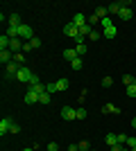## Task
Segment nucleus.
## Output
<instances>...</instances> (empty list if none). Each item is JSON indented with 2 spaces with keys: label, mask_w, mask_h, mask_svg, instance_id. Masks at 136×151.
Here are the masks:
<instances>
[{
  "label": "nucleus",
  "mask_w": 136,
  "mask_h": 151,
  "mask_svg": "<svg viewBox=\"0 0 136 151\" xmlns=\"http://www.w3.org/2000/svg\"><path fill=\"white\" fill-rule=\"evenodd\" d=\"M48 86V93H61V90H68V86H71V81L68 79H59V81H55V83H45Z\"/></svg>",
  "instance_id": "obj_1"
},
{
  "label": "nucleus",
  "mask_w": 136,
  "mask_h": 151,
  "mask_svg": "<svg viewBox=\"0 0 136 151\" xmlns=\"http://www.w3.org/2000/svg\"><path fill=\"white\" fill-rule=\"evenodd\" d=\"M18 38H23L25 43H30V41L34 38V29L30 25H20L18 27Z\"/></svg>",
  "instance_id": "obj_2"
},
{
  "label": "nucleus",
  "mask_w": 136,
  "mask_h": 151,
  "mask_svg": "<svg viewBox=\"0 0 136 151\" xmlns=\"http://www.w3.org/2000/svg\"><path fill=\"white\" fill-rule=\"evenodd\" d=\"M32 77H34L32 70L25 68V65H20V70H18V75H16V79H18V81H23V83H30V81H32Z\"/></svg>",
  "instance_id": "obj_3"
},
{
  "label": "nucleus",
  "mask_w": 136,
  "mask_h": 151,
  "mask_svg": "<svg viewBox=\"0 0 136 151\" xmlns=\"http://www.w3.org/2000/svg\"><path fill=\"white\" fill-rule=\"evenodd\" d=\"M64 34H66V36H71V38H75V41H77V38H79V27H77V25H75V23L71 20L68 25H64Z\"/></svg>",
  "instance_id": "obj_4"
},
{
  "label": "nucleus",
  "mask_w": 136,
  "mask_h": 151,
  "mask_svg": "<svg viewBox=\"0 0 136 151\" xmlns=\"http://www.w3.org/2000/svg\"><path fill=\"white\" fill-rule=\"evenodd\" d=\"M59 115H61V117H64L66 122H71V120H77V108H73V106H64Z\"/></svg>",
  "instance_id": "obj_5"
},
{
  "label": "nucleus",
  "mask_w": 136,
  "mask_h": 151,
  "mask_svg": "<svg viewBox=\"0 0 136 151\" xmlns=\"http://www.w3.org/2000/svg\"><path fill=\"white\" fill-rule=\"evenodd\" d=\"M18 70H20V63H16V61H12V63H7V65H5L7 77H16V75H18Z\"/></svg>",
  "instance_id": "obj_6"
},
{
  "label": "nucleus",
  "mask_w": 136,
  "mask_h": 151,
  "mask_svg": "<svg viewBox=\"0 0 136 151\" xmlns=\"http://www.w3.org/2000/svg\"><path fill=\"white\" fill-rule=\"evenodd\" d=\"M12 126H14V122L9 120V117H2L0 120V133L5 135V133H12Z\"/></svg>",
  "instance_id": "obj_7"
},
{
  "label": "nucleus",
  "mask_w": 136,
  "mask_h": 151,
  "mask_svg": "<svg viewBox=\"0 0 136 151\" xmlns=\"http://www.w3.org/2000/svg\"><path fill=\"white\" fill-rule=\"evenodd\" d=\"M39 101V93H34L32 88H27V93H25V104H36Z\"/></svg>",
  "instance_id": "obj_8"
},
{
  "label": "nucleus",
  "mask_w": 136,
  "mask_h": 151,
  "mask_svg": "<svg viewBox=\"0 0 136 151\" xmlns=\"http://www.w3.org/2000/svg\"><path fill=\"white\" fill-rule=\"evenodd\" d=\"M73 23H75L77 27H82V25H86V23H89V18H86V16H84L82 12H77L75 16H73Z\"/></svg>",
  "instance_id": "obj_9"
},
{
  "label": "nucleus",
  "mask_w": 136,
  "mask_h": 151,
  "mask_svg": "<svg viewBox=\"0 0 136 151\" xmlns=\"http://www.w3.org/2000/svg\"><path fill=\"white\" fill-rule=\"evenodd\" d=\"M0 61L5 63V65H7V63H12L14 61V52L12 50H2V52H0Z\"/></svg>",
  "instance_id": "obj_10"
},
{
  "label": "nucleus",
  "mask_w": 136,
  "mask_h": 151,
  "mask_svg": "<svg viewBox=\"0 0 136 151\" xmlns=\"http://www.w3.org/2000/svg\"><path fill=\"white\" fill-rule=\"evenodd\" d=\"M104 142H107V147H113L118 145V133H107V138H104Z\"/></svg>",
  "instance_id": "obj_11"
},
{
  "label": "nucleus",
  "mask_w": 136,
  "mask_h": 151,
  "mask_svg": "<svg viewBox=\"0 0 136 151\" xmlns=\"http://www.w3.org/2000/svg\"><path fill=\"white\" fill-rule=\"evenodd\" d=\"M118 16H120V20H132V16H134V12H132V7H123Z\"/></svg>",
  "instance_id": "obj_12"
},
{
  "label": "nucleus",
  "mask_w": 136,
  "mask_h": 151,
  "mask_svg": "<svg viewBox=\"0 0 136 151\" xmlns=\"http://www.w3.org/2000/svg\"><path fill=\"white\" fill-rule=\"evenodd\" d=\"M9 45H12V38L7 36V34H2V36H0V52H2V50H9Z\"/></svg>",
  "instance_id": "obj_13"
},
{
  "label": "nucleus",
  "mask_w": 136,
  "mask_h": 151,
  "mask_svg": "<svg viewBox=\"0 0 136 151\" xmlns=\"http://www.w3.org/2000/svg\"><path fill=\"white\" fill-rule=\"evenodd\" d=\"M20 25H23L20 16L18 14H12V16H9V27H20Z\"/></svg>",
  "instance_id": "obj_14"
},
{
  "label": "nucleus",
  "mask_w": 136,
  "mask_h": 151,
  "mask_svg": "<svg viewBox=\"0 0 136 151\" xmlns=\"http://www.w3.org/2000/svg\"><path fill=\"white\" fill-rule=\"evenodd\" d=\"M64 59H68V61H75V59H77V50H75V47H68V50H64Z\"/></svg>",
  "instance_id": "obj_15"
},
{
  "label": "nucleus",
  "mask_w": 136,
  "mask_h": 151,
  "mask_svg": "<svg viewBox=\"0 0 136 151\" xmlns=\"http://www.w3.org/2000/svg\"><path fill=\"white\" fill-rule=\"evenodd\" d=\"M116 34H118L116 27H107V29L102 32V36H104V38H116Z\"/></svg>",
  "instance_id": "obj_16"
},
{
  "label": "nucleus",
  "mask_w": 136,
  "mask_h": 151,
  "mask_svg": "<svg viewBox=\"0 0 136 151\" xmlns=\"http://www.w3.org/2000/svg\"><path fill=\"white\" fill-rule=\"evenodd\" d=\"M125 5H120V2H113V5H109L107 7V12L109 14H120V9H123Z\"/></svg>",
  "instance_id": "obj_17"
},
{
  "label": "nucleus",
  "mask_w": 136,
  "mask_h": 151,
  "mask_svg": "<svg viewBox=\"0 0 136 151\" xmlns=\"http://www.w3.org/2000/svg\"><path fill=\"white\" fill-rule=\"evenodd\" d=\"M102 113H120V108L113 106V104H104V106H102Z\"/></svg>",
  "instance_id": "obj_18"
},
{
  "label": "nucleus",
  "mask_w": 136,
  "mask_h": 151,
  "mask_svg": "<svg viewBox=\"0 0 136 151\" xmlns=\"http://www.w3.org/2000/svg\"><path fill=\"white\" fill-rule=\"evenodd\" d=\"M91 32H93V27H91L89 25V23H86V25H82V27H79V36H89V34H91Z\"/></svg>",
  "instance_id": "obj_19"
},
{
  "label": "nucleus",
  "mask_w": 136,
  "mask_h": 151,
  "mask_svg": "<svg viewBox=\"0 0 136 151\" xmlns=\"http://www.w3.org/2000/svg\"><path fill=\"white\" fill-rule=\"evenodd\" d=\"M95 16H97L100 20H102V18H107V16H109V12H107V7H97V9H95Z\"/></svg>",
  "instance_id": "obj_20"
},
{
  "label": "nucleus",
  "mask_w": 136,
  "mask_h": 151,
  "mask_svg": "<svg viewBox=\"0 0 136 151\" xmlns=\"http://www.w3.org/2000/svg\"><path fill=\"white\" fill-rule=\"evenodd\" d=\"M82 65H84V63H82V59H75V61H71V68L75 70V72H79V70H82Z\"/></svg>",
  "instance_id": "obj_21"
},
{
  "label": "nucleus",
  "mask_w": 136,
  "mask_h": 151,
  "mask_svg": "<svg viewBox=\"0 0 136 151\" xmlns=\"http://www.w3.org/2000/svg\"><path fill=\"white\" fill-rule=\"evenodd\" d=\"M50 99H52V97H50V93L39 95V104H43V106H45V104H50Z\"/></svg>",
  "instance_id": "obj_22"
},
{
  "label": "nucleus",
  "mask_w": 136,
  "mask_h": 151,
  "mask_svg": "<svg viewBox=\"0 0 136 151\" xmlns=\"http://www.w3.org/2000/svg\"><path fill=\"white\" fill-rule=\"evenodd\" d=\"M75 50H77V57H82V54H86V50H89V47H86V43H79Z\"/></svg>",
  "instance_id": "obj_23"
},
{
  "label": "nucleus",
  "mask_w": 136,
  "mask_h": 151,
  "mask_svg": "<svg viewBox=\"0 0 136 151\" xmlns=\"http://www.w3.org/2000/svg\"><path fill=\"white\" fill-rule=\"evenodd\" d=\"M89 38H91V41H100V38H102V34H100L97 29H93V32L89 34Z\"/></svg>",
  "instance_id": "obj_24"
},
{
  "label": "nucleus",
  "mask_w": 136,
  "mask_h": 151,
  "mask_svg": "<svg viewBox=\"0 0 136 151\" xmlns=\"http://www.w3.org/2000/svg\"><path fill=\"white\" fill-rule=\"evenodd\" d=\"M30 45H32V50H39V47H41V38H36V36H34L32 41H30Z\"/></svg>",
  "instance_id": "obj_25"
},
{
  "label": "nucleus",
  "mask_w": 136,
  "mask_h": 151,
  "mask_svg": "<svg viewBox=\"0 0 136 151\" xmlns=\"http://www.w3.org/2000/svg\"><path fill=\"white\" fill-rule=\"evenodd\" d=\"M100 25H102V29H107V27H113V25H111V18H109V16L100 20Z\"/></svg>",
  "instance_id": "obj_26"
},
{
  "label": "nucleus",
  "mask_w": 136,
  "mask_h": 151,
  "mask_svg": "<svg viewBox=\"0 0 136 151\" xmlns=\"http://www.w3.org/2000/svg\"><path fill=\"white\" fill-rule=\"evenodd\" d=\"M123 83L125 86H132V83H134V77L132 75H123Z\"/></svg>",
  "instance_id": "obj_27"
},
{
  "label": "nucleus",
  "mask_w": 136,
  "mask_h": 151,
  "mask_svg": "<svg viewBox=\"0 0 136 151\" xmlns=\"http://www.w3.org/2000/svg\"><path fill=\"white\" fill-rule=\"evenodd\" d=\"M111 83H113L111 77H102V86H104V88H111Z\"/></svg>",
  "instance_id": "obj_28"
},
{
  "label": "nucleus",
  "mask_w": 136,
  "mask_h": 151,
  "mask_svg": "<svg viewBox=\"0 0 136 151\" xmlns=\"http://www.w3.org/2000/svg\"><path fill=\"white\" fill-rule=\"evenodd\" d=\"M86 108H77V120H86Z\"/></svg>",
  "instance_id": "obj_29"
},
{
  "label": "nucleus",
  "mask_w": 136,
  "mask_h": 151,
  "mask_svg": "<svg viewBox=\"0 0 136 151\" xmlns=\"http://www.w3.org/2000/svg\"><path fill=\"white\" fill-rule=\"evenodd\" d=\"M127 97H136V86H134V83L127 86Z\"/></svg>",
  "instance_id": "obj_30"
},
{
  "label": "nucleus",
  "mask_w": 136,
  "mask_h": 151,
  "mask_svg": "<svg viewBox=\"0 0 136 151\" xmlns=\"http://www.w3.org/2000/svg\"><path fill=\"white\" fill-rule=\"evenodd\" d=\"M79 149H82V151H91V145H89V142H86V140H82V142H79Z\"/></svg>",
  "instance_id": "obj_31"
},
{
  "label": "nucleus",
  "mask_w": 136,
  "mask_h": 151,
  "mask_svg": "<svg viewBox=\"0 0 136 151\" xmlns=\"http://www.w3.org/2000/svg\"><path fill=\"white\" fill-rule=\"evenodd\" d=\"M89 25H91V27H93V25H100V18H97L95 14H93V16L89 18Z\"/></svg>",
  "instance_id": "obj_32"
},
{
  "label": "nucleus",
  "mask_w": 136,
  "mask_h": 151,
  "mask_svg": "<svg viewBox=\"0 0 136 151\" xmlns=\"http://www.w3.org/2000/svg\"><path fill=\"white\" fill-rule=\"evenodd\" d=\"M14 61H16V63H23V61H25L23 52H16V54H14Z\"/></svg>",
  "instance_id": "obj_33"
},
{
  "label": "nucleus",
  "mask_w": 136,
  "mask_h": 151,
  "mask_svg": "<svg viewBox=\"0 0 136 151\" xmlns=\"http://www.w3.org/2000/svg\"><path fill=\"white\" fill-rule=\"evenodd\" d=\"M125 145L129 147V149H134V147H136V138H134V135H132V138H127V142H125Z\"/></svg>",
  "instance_id": "obj_34"
},
{
  "label": "nucleus",
  "mask_w": 136,
  "mask_h": 151,
  "mask_svg": "<svg viewBox=\"0 0 136 151\" xmlns=\"http://www.w3.org/2000/svg\"><path fill=\"white\" fill-rule=\"evenodd\" d=\"M48 151H59V145L57 142H50V145H48Z\"/></svg>",
  "instance_id": "obj_35"
},
{
  "label": "nucleus",
  "mask_w": 136,
  "mask_h": 151,
  "mask_svg": "<svg viewBox=\"0 0 136 151\" xmlns=\"http://www.w3.org/2000/svg\"><path fill=\"white\" fill-rule=\"evenodd\" d=\"M34 83H41V77L34 75V77H32V81H30V86H34Z\"/></svg>",
  "instance_id": "obj_36"
},
{
  "label": "nucleus",
  "mask_w": 136,
  "mask_h": 151,
  "mask_svg": "<svg viewBox=\"0 0 136 151\" xmlns=\"http://www.w3.org/2000/svg\"><path fill=\"white\" fill-rule=\"evenodd\" d=\"M12 133H20V126L16 124V122H14V126H12Z\"/></svg>",
  "instance_id": "obj_37"
},
{
  "label": "nucleus",
  "mask_w": 136,
  "mask_h": 151,
  "mask_svg": "<svg viewBox=\"0 0 136 151\" xmlns=\"http://www.w3.org/2000/svg\"><path fill=\"white\" fill-rule=\"evenodd\" d=\"M68 151H82V149H79L77 145H71V149H68Z\"/></svg>",
  "instance_id": "obj_38"
},
{
  "label": "nucleus",
  "mask_w": 136,
  "mask_h": 151,
  "mask_svg": "<svg viewBox=\"0 0 136 151\" xmlns=\"http://www.w3.org/2000/svg\"><path fill=\"white\" fill-rule=\"evenodd\" d=\"M132 126H134V129H136V117H134V120H132Z\"/></svg>",
  "instance_id": "obj_39"
},
{
  "label": "nucleus",
  "mask_w": 136,
  "mask_h": 151,
  "mask_svg": "<svg viewBox=\"0 0 136 151\" xmlns=\"http://www.w3.org/2000/svg\"><path fill=\"white\" fill-rule=\"evenodd\" d=\"M23 151H36V149H23Z\"/></svg>",
  "instance_id": "obj_40"
},
{
  "label": "nucleus",
  "mask_w": 136,
  "mask_h": 151,
  "mask_svg": "<svg viewBox=\"0 0 136 151\" xmlns=\"http://www.w3.org/2000/svg\"><path fill=\"white\" fill-rule=\"evenodd\" d=\"M134 86H136V77H134Z\"/></svg>",
  "instance_id": "obj_41"
},
{
  "label": "nucleus",
  "mask_w": 136,
  "mask_h": 151,
  "mask_svg": "<svg viewBox=\"0 0 136 151\" xmlns=\"http://www.w3.org/2000/svg\"><path fill=\"white\" fill-rule=\"evenodd\" d=\"M129 151H136V147H134V149H129Z\"/></svg>",
  "instance_id": "obj_42"
}]
</instances>
